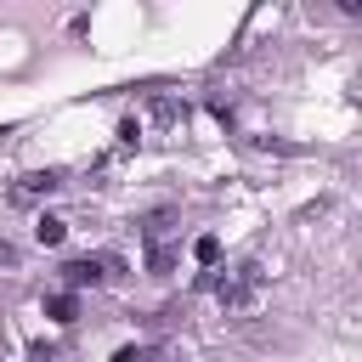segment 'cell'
Listing matches in <instances>:
<instances>
[{
    "instance_id": "5",
    "label": "cell",
    "mask_w": 362,
    "mask_h": 362,
    "mask_svg": "<svg viewBox=\"0 0 362 362\" xmlns=\"http://www.w3.org/2000/svg\"><path fill=\"white\" fill-rule=\"evenodd\" d=\"M45 317H57V322H74V317H79V300H74V294H51V300H45Z\"/></svg>"
},
{
    "instance_id": "10",
    "label": "cell",
    "mask_w": 362,
    "mask_h": 362,
    "mask_svg": "<svg viewBox=\"0 0 362 362\" xmlns=\"http://www.w3.org/2000/svg\"><path fill=\"white\" fill-rule=\"evenodd\" d=\"M113 362H136V345H124V351H113Z\"/></svg>"
},
{
    "instance_id": "9",
    "label": "cell",
    "mask_w": 362,
    "mask_h": 362,
    "mask_svg": "<svg viewBox=\"0 0 362 362\" xmlns=\"http://www.w3.org/2000/svg\"><path fill=\"white\" fill-rule=\"evenodd\" d=\"M51 356H57L51 345H34V351H28V362H51Z\"/></svg>"
},
{
    "instance_id": "4",
    "label": "cell",
    "mask_w": 362,
    "mask_h": 362,
    "mask_svg": "<svg viewBox=\"0 0 362 362\" xmlns=\"http://www.w3.org/2000/svg\"><path fill=\"white\" fill-rule=\"evenodd\" d=\"M153 119H158V124H181V119H187V102H181V96H158V102H153Z\"/></svg>"
},
{
    "instance_id": "2",
    "label": "cell",
    "mask_w": 362,
    "mask_h": 362,
    "mask_svg": "<svg viewBox=\"0 0 362 362\" xmlns=\"http://www.w3.org/2000/svg\"><path fill=\"white\" fill-rule=\"evenodd\" d=\"M96 277H102V260H68V266H62L68 294H74V288H85V283H96Z\"/></svg>"
},
{
    "instance_id": "1",
    "label": "cell",
    "mask_w": 362,
    "mask_h": 362,
    "mask_svg": "<svg viewBox=\"0 0 362 362\" xmlns=\"http://www.w3.org/2000/svg\"><path fill=\"white\" fill-rule=\"evenodd\" d=\"M255 283H260V266H238L232 277L215 283V294H221V305H243V300L255 294Z\"/></svg>"
},
{
    "instance_id": "6",
    "label": "cell",
    "mask_w": 362,
    "mask_h": 362,
    "mask_svg": "<svg viewBox=\"0 0 362 362\" xmlns=\"http://www.w3.org/2000/svg\"><path fill=\"white\" fill-rule=\"evenodd\" d=\"M62 232H68V226H62L57 215H40V226H34V238H40V243H62Z\"/></svg>"
},
{
    "instance_id": "7",
    "label": "cell",
    "mask_w": 362,
    "mask_h": 362,
    "mask_svg": "<svg viewBox=\"0 0 362 362\" xmlns=\"http://www.w3.org/2000/svg\"><path fill=\"white\" fill-rule=\"evenodd\" d=\"M192 260H198V266H215V260H221V243H215V238H198V243H192Z\"/></svg>"
},
{
    "instance_id": "8",
    "label": "cell",
    "mask_w": 362,
    "mask_h": 362,
    "mask_svg": "<svg viewBox=\"0 0 362 362\" xmlns=\"http://www.w3.org/2000/svg\"><path fill=\"white\" fill-rule=\"evenodd\" d=\"M147 266H153V272L164 277V272L175 266V249H164V243H153V249H147Z\"/></svg>"
},
{
    "instance_id": "3",
    "label": "cell",
    "mask_w": 362,
    "mask_h": 362,
    "mask_svg": "<svg viewBox=\"0 0 362 362\" xmlns=\"http://www.w3.org/2000/svg\"><path fill=\"white\" fill-rule=\"evenodd\" d=\"M57 187H62V175H57V170H40V175H23L17 198H34V192H57Z\"/></svg>"
}]
</instances>
